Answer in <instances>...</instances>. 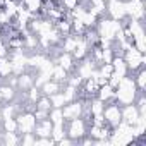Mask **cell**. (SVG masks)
<instances>
[{"instance_id":"6da1fadb","label":"cell","mask_w":146,"mask_h":146,"mask_svg":"<svg viewBox=\"0 0 146 146\" xmlns=\"http://www.w3.org/2000/svg\"><path fill=\"white\" fill-rule=\"evenodd\" d=\"M136 96H137V88H136L134 79L131 76L122 78L119 86L115 88V93H113L115 102L120 105H129V103H134Z\"/></svg>"},{"instance_id":"7a4b0ae2","label":"cell","mask_w":146,"mask_h":146,"mask_svg":"<svg viewBox=\"0 0 146 146\" xmlns=\"http://www.w3.org/2000/svg\"><path fill=\"white\" fill-rule=\"evenodd\" d=\"M122 29V24H120V21H115V19H112V17H100L98 19V24H96V31H98V35L102 36V38H107V40H115V36H117V33Z\"/></svg>"},{"instance_id":"3957f363","label":"cell","mask_w":146,"mask_h":146,"mask_svg":"<svg viewBox=\"0 0 146 146\" xmlns=\"http://www.w3.org/2000/svg\"><path fill=\"white\" fill-rule=\"evenodd\" d=\"M65 131H67V136L78 143L83 136H86V131H88V124L83 117H78V119H72V120H67L65 122Z\"/></svg>"},{"instance_id":"277c9868","label":"cell","mask_w":146,"mask_h":146,"mask_svg":"<svg viewBox=\"0 0 146 146\" xmlns=\"http://www.w3.org/2000/svg\"><path fill=\"white\" fill-rule=\"evenodd\" d=\"M120 103H117L115 100H110L105 103L103 107V117H105V122L113 129L120 120H122V113H120Z\"/></svg>"},{"instance_id":"5b68a950","label":"cell","mask_w":146,"mask_h":146,"mask_svg":"<svg viewBox=\"0 0 146 146\" xmlns=\"http://www.w3.org/2000/svg\"><path fill=\"white\" fill-rule=\"evenodd\" d=\"M17 120V132L19 134H26V132H33L35 125H36V117L33 112H19L16 115Z\"/></svg>"},{"instance_id":"8992f818","label":"cell","mask_w":146,"mask_h":146,"mask_svg":"<svg viewBox=\"0 0 146 146\" xmlns=\"http://www.w3.org/2000/svg\"><path fill=\"white\" fill-rule=\"evenodd\" d=\"M81 113H83V102H81V100L67 102V103L62 107V115H64V120H65V122L81 117Z\"/></svg>"},{"instance_id":"52a82bcc","label":"cell","mask_w":146,"mask_h":146,"mask_svg":"<svg viewBox=\"0 0 146 146\" xmlns=\"http://www.w3.org/2000/svg\"><path fill=\"white\" fill-rule=\"evenodd\" d=\"M124 7H125L127 17L136 19V21H143V16H144L143 0H127V2H124Z\"/></svg>"},{"instance_id":"ba28073f","label":"cell","mask_w":146,"mask_h":146,"mask_svg":"<svg viewBox=\"0 0 146 146\" xmlns=\"http://www.w3.org/2000/svg\"><path fill=\"white\" fill-rule=\"evenodd\" d=\"M107 16L115 21H122L124 17H127L124 2H120V0H107Z\"/></svg>"},{"instance_id":"9c48e42d","label":"cell","mask_w":146,"mask_h":146,"mask_svg":"<svg viewBox=\"0 0 146 146\" xmlns=\"http://www.w3.org/2000/svg\"><path fill=\"white\" fill-rule=\"evenodd\" d=\"M120 113H122V120L125 122V124H129V125H134L136 122H137V119H139V110H137V107L134 105V103H129V105H122L120 107Z\"/></svg>"},{"instance_id":"30bf717a","label":"cell","mask_w":146,"mask_h":146,"mask_svg":"<svg viewBox=\"0 0 146 146\" xmlns=\"http://www.w3.org/2000/svg\"><path fill=\"white\" fill-rule=\"evenodd\" d=\"M53 64H58L60 67H64L69 74L74 72V69H76V58L72 57V53H69V52H60L57 55V58L53 60Z\"/></svg>"},{"instance_id":"8fae6325","label":"cell","mask_w":146,"mask_h":146,"mask_svg":"<svg viewBox=\"0 0 146 146\" xmlns=\"http://www.w3.org/2000/svg\"><path fill=\"white\" fill-rule=\"evenodd\" d=\"M52 125H53V124L50 122V119L38 120L36 125H35L33 134H35L36 137H50V134H52Z\"/></svg>"},{"instance_id":"7c38bea8","label":"cell","mask_w":146,"mask_h":146,"mask_svg":"<svg viewBox=\"0 0 146 146\" xmlns=\"http://www.w3.org/2000/svg\"><path fill=\"white\" fill-rule=\"evenodd\" d=\"M112 65H113V72H117V74H119L120 78H125V76H129L127 64H125L124 57H120V55H115V57L112 58Z\"/></svg>"},{"instance_id":"4fadbf2b","label":"cell","mask_w":146,"mask_h":146,"mask_svg":"<svg viewBox=\"0 0 146 146\" xmlns=\"http://www.w3.org/2000/svg\"><path fill=\"white\" fill-rule=\"evenodd\" d=\"M40 91H41V95H45V96H52L53 93L62 91V84L57 83V81H53V79H48V81H45V83L40 86Z\"/></svg>"},{"instance_id":"5bb4252c","label":"cell","mask_w":146,"mask_h":146,"mask_svg":"<svg viewBox=\"0 0 146 146\" xmlns=\"http://www.w3.org/2000/svg\"><path fill=\"white\" fill-rule=\"evenodd\" d=\"M113 93H115V90L107 83V84H102V86L98 88V91H96V98L102 100L103 103H107V102H110V100H115V98H113Z\"/></svg>"},{"instance_id":"9a60e30c","label":"cell","mask_w":146,"mask_h":146,"mask_svg":"<svg viewBox=\"0 0 146 146\" xmlns=\"http://www.w3.org/2000/svg\"><path fill=\"white\" fill-rule=\"evenodd\" d=\"M67 78H69V72H67L64 67H60L58 64H53V69H52V79L57 81V83H60V84L64 86L65 81H67Z\"/></svg>"},{"instance_id":"2e32d148","label":"cell","mask_w":146,"mask_h":146,"mask_svg":"<svg viewBox=\"0 0 146 146\" xmlns=\"http://www.w3.org/2000/svg\"><path fill=\"white\" fill-rule=\"evenodd\" d=\"M0 95L4 98V103L5 102H14V98L17 95V88H12L5 83H0Z\"/></svg>"},{"instance_id":"e0dca14e","label":"cell","mask_w":146,"mask_h":146,"mask_svg":"<svg viewBox=\"0 0 146 146\" xmlns=\"http://www.w3.org/2000/svg\"><path fill=\"white\" fill-rule=\"evenodd\" d=\"M11 74H12V62L9 60V57H0V81H4Z\"/></svg>"},{"instance_id":"ac0fdd59","label":"cell","mask_w":146,"mask_h":146,"mask_svg":"<svg viewBox=\"0 0 146 146\" xmlns=\"http://www.w3.org/2000/svg\"><path fill=\"white\" fill-rule=\"evenodd\" d=\"M64 136H67V131H65V122L53 124V125H52V134H50V137L57 143V141H60Z\"/></svg>"},{"instance_id":"d6986e66","label":"cell","mask_w":146,"mask_h":146,"mask_svg":"<svg viewBox=\"0 0 146 146\" xmlns=\"http://www.w3.org/2000/svg\"><path fill=\"white\" fill-rule=\"evenodd\" d=\"M132 79H134V83H136L137 91H144V88H146V70H144V67L136 72V74L132 76Z\"/></svg>"},{"instance_id":"ffe728a7","label":"cell","mask_w":146,"mask_h":146,"mask_svg":"<svg viewBox=\"0 0 146 146\" xmlns=\"http://www.w3.org/2000/svg\"><path fill=\"white\" fill-rule=\"evenodd\" d=\"M2 144H21L19 132H2Z\"/></svg>"},{"instance_id":"44dd1931","label":"cell","mask_w":146,"mask_h":146,"mask_svg":"<svg viewBox=\"0 0 146 146\" xmlns=\"http://www.w3.org/2000/svg\"><path fill=\"white\" fill-rule=\"evenodd\" d=\"M50 98V103H52V108L55 107V108H62L67 102H65V96H64V93L62 91H57V93H53L52 96H48Z\"/></svg>"},{"instance_id":"7402d4cb","label":"cell","mask_w":146,"mask_h":146,"mask_svg":"<svg viewBox=\"0 0 146 146\" xmlns=\"http://www.w3.org/2000/svg\"><path fill=\"white\" fill-rule=\"evenodd\" d=\"M2 131L4 132H17V120H16V117L2 119Z\"/></svg>"},{"instance_id":"603a6c76","label":"cell","mask_w":146,"mask_h":146,"mask_svg":"<svg viewBox=\"0 0 146 146\" xmlns=\"http://www.w3.org/2000/svg\"><path fill=\"white\" fill-rule=\"evenodd\" d=\"M48 119L52 124H58V122H65L64 120V115H62V108H50L48 110Z\"/></svg>"},{"instance_id":"cb8c5ba5","label":"cell","mask_w":146,"mask_h":146,"mask_svg":"<svg viewBox=\"0 0 146 146\" xmlns=\"http://www.w3.org/2000/svg\"><path fill=\"white\" fill-rule=\"evenodd\" d=\"M35 108H40V110H50V108H52L50 98H48V96H45V95H41V96L38 98V102L35 103Z\"/></svg>"},{"instance_id":"d4e9b609","label":"cell","mask_w":146,"mask_h":146,"mask_svg":"<svg viewBox=\"0 0 146 146\" xmlns=\"http://www.w3.org/2000/svg\"><path fill=\"white\" fill-rule=\"evenodd\" d=\"M35 139H36V136H35L33 132H26V134H21V144H24V146L35 144Z\"/></svg>"},{"instance_id":"484cf974","label":"cell","mask_w":146,"mask_h":146,"mask_svg":"<svg viewBox=\"0 0 146 146\" xmlns=\"http://www.w3.org/2000/svg\"><path fill=\"white\" fill-rule=\"evenodd\" d=\"M55 144V141L52 137H36L35 139V146H52Z\"/></svg>"},{"instance_id":"4316f807","label":"cell","mask_w":146,"mask_h":146,"mask_svg":"<svg viewBox=\"0 0 146 146\" xmlns=\"http://www.w3.org/2000/svg\"><path fill=\"white\" fill-rule=\"evenodd\" d=\"M4 103V98H2V95H0V105H2Z\"/></svg>"},{"instance_id":"83f0119b","label":"cell","mask_w":146,"mask_h":146,"mask_svg":"<svg viewBox=\"0 0 146 146\" xmlns=\"http://www.w3.org/2000/svg\"><path fill=\"white\" fill-rule=\"evenodd\" d=\"M0 83H2V81H0Z\"/></svg>"}]
</instances>
